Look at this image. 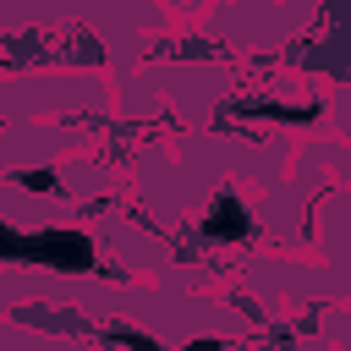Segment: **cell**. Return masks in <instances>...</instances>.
Segmentation results:
<instances>
[{"label":"cell","mask_w":351,"mask_h":351,"mask_svg":"<svg viewBox=\"0 0 351 351\" xmlns=\"http://www.w3.org/2000/svg\"><path fill=\"white\" fill-rule=\"evenodd\" d=\"M208 225H214V230H225V236H241V230H247V214L225 197V203H214V219H208Z\"/></svg>","instance_id":"1"}]
</instances>
